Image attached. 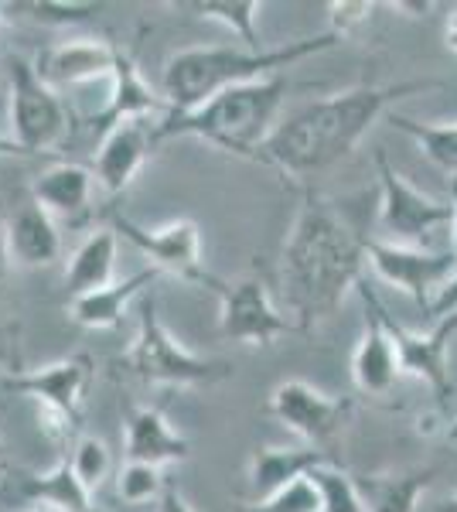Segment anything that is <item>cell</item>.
I'll return each instance as SVG.
<instances>
[{
    "label": "cell",
    "mask_w": 457,
    "mask_h": 512,
    "mask_svg": "<svg viewBox=\"0 0 457 512\" xmlns=\"http://www.w3.org/2000/svg\"><path fill=\"white\" fill-rule=\"evenodd\" d=\"M447 437H451V441H457V420H454L451 427H447Z\"/></svg>",
    "instance_id": "7bdbcfd3"
},
{
    "label": "cell",
    "mask_w": 457,
    "mask_h": 512,
    "mask_svg": "<svg viewBox=\"0 0 457 512\" xmlns=\"http://www.w3.org/2000/svg\"><path fill=\"white\" fill-rule=\"evenodd\" d=\"M359 294L365 301V328L352 352V379L355 390L365 396H386L400 379V355L389 338L386 325L379 318V297L369 291V284H359Z\"/></svg>",
    "instance_id": "5bb4252c"
},
{
    "label": "cell",
    "mask_w": 457,
    "mask_h": 512,
    "mask_svg": "<svg viewBox=\"0 0 457 512\" xmlns=\"http://www.w3.org/2000/svg\"><path fill=\"white\" fill-rule=\"evenodd\" d=\"M243 512H324V509H321V495L311 485V478H301V482L287 485L284 492L270 495V499L249 502Z\"/></svg>",
    "instance_id": "1f68e13d"
},
{
    "label": "cell",
    "mask_w": 457,
    "mask_h": 512,
    "mask_svg": "<svg viewBox=\"0 0 457 512\" xmlns=\"http://www.w3.org/2000/svg\"><path fill=\"white\" fill-rule=\"evenodd\" d=\"M35 202L52 216H76L93 198V171L82 164H55L35 181Z\"/></svg>",
    "instance_id": "603a6c76"
},
{
    "label": "cell",
    "mask_w": 457,
    "mask_h": 512,
    "mask_svg": "<svg viewBox=\"0 0 457 512\" xmlns=\"http://www.w3.org/2000/svg\"><path fill=\"white\" fill-rule=\"evenodd\" d=\"M168 7H174V11H191L202 21L222 24V28L243 41V48H249V52H267L260 45V31H256V18L263 11V4H256V0H181V4L174 0Z\"/></svg>",
    "instance_id": "d4e9b609"
},
{
    "label": "cell",
    "mask_w": 457,
    "mask_h": 512,
    "mask_svg": "<svg viewBox=\"0 0 457 512\" xmlns=\"http://www.w3.org/2000/svg\"><path fill=\"white\" fill-rule=\"evenodd\" d=\"M444 41H447V48H451V52L457 55V7H451V14H447Z\"/></svg>",
    "instance_id": "8d00e7d4"
},
{
    "label": "cell",
    "mask_w": 457,
    "mask_h": 512,
    "mask_svg": "<svg viewBox=\"0 0 457 512\" xmlns=\"http://www.w3.org/2000/svg\"><path fill=\"white\" fill-rule=\"evenodd\" d=\"M212 291L219 294V332L243 342L249 349H267L280 335L297 332V325L280 315L277 304L263 284V277H239V280H212Z\"/></svg>",
    "instance_id": "9c48e42d"
},
{
    "label": "cell",
    "mask_w": 457,
    "mask_h": 512,
    "mask_svg": "<svg viewBox=\"0 0 457 512\" xmlns=\"http://www.w3.org/2000/svg\"><path fill=\"white\" fill-rule=\"evenodd\" d=\"M365 260L376 274L393 284L396 291L420 304L430 315L437 294L444 291V284L457 274V256L454 253H430V250H413V246H389L382 239H369L365 243Z\"/></svg>",
    "instance_id": "7c38bea8"
},
{
    "label": "cell",
    "mask_w": 457,
    "mask_h": 512,
    "mask_svg": "<svg viewBox=\"0 0 457 512\" xmlns=\"http://www.w3.org/2000/svg\"><path fill=\"white\" fill-rule=\"evenodd\" d=\"M116 222V233H123V239L137 246L147 260L154 263V270H168V274L188 280V284H202V287H212L215 274L205 270V260H202V233H198V222L195 219H174V222H164L157 229H147V226H137L134 219L113 216Z\"/></svg>",
    "instance_id": "8fae6325"
},
{
    "label": "cell",
    "mask_w": 457,
    "mask_h": 512,
    "mask_svg": "<svg viewBox=\"0 0 457 512\" xmlns=\"http://www.w3.org/2000/svg\"><path fill=\"white\" fill-rule=\"evenodd\" d=\"M21 512H65V509L48 506V502H24V509H21Z\"/></svg>",
    "instance_id": "ab89813d"
},
{
    "label": "cell",
    "mask_w": 457,
    "mask_h": 512,
    "mask_svg": "<svg viewBox=\"0 0 457 512\" xmlns=\"http://www.w3.org/2000/svg\"><path fill=\"white\" fill-rule=\"evenodd\" d=\"M290 93V82L284 76H270L260 82H246L229 93L215 96L202 110L185 113V117H168L157 123V140L164 137H198L205 144H215L229 154L249 158L270 140L280 127L277 113Z\"/></svg>",
    "instance_id": "277c9868"
},
{
    "label": "cell",
    "mask_w": 457,
    "mask_h": 512,
    "mask_svg": "<svg viewBox=\"0 0 457 512\" xmlns=\"http://www.w3.org/2000/svg\"><path fill=\"white\" fill-rule=\"evenodd\" d=\"M154 277H157V270L151 267V270H140V274L127 277V280H116V284L103 287V291L72 297L69 318L82 328H93V332H106V328L123 325L130 301H134L144 287H151Z\"/></svg>",
    "instance_id": "44dd1931"
},
{
    "label": "cell",
    "mask_w": 457,
    "mask_h": 512,
    "mask_svg": "<svg viewBox=\"0 0 457 512\" xmlns=\"http://www.w3.org/2000/svg\"><path fill=\"white\" fill-rule=\"evenodd\" d=\"M69 465H72V472H76L82 489L89 495H96V489L106 482V475H110V448H106L99 437L82 434L79 441L72 444Z\"/></svg>",
    "instance_id": "f546056e"
},
{
    "label": "cell",
    "mask_w": 457,
    "mask_h": 512,
    "mask_svg": "<svg viewBox=\"0 0 457 512\" xmlns=\"http://www.w3.org/2000/svg\"><path fill=\"white\" fill-rule=\"evenodd\" d=\"M157 140V127L147 120H123L103 134L96 154V181L110 195H120L130 188V181L137 178V171L144 168L151 144Z\"/></svg>",
    "instance_id": "9a60e30c"
},
{
    "label": "cell",
    "mask_w": 457,
    "mask_h": 512,
    "mask_svg": "<svg viewBox=\"0 0 457 512\" xmlns=\"http://www.w3.org/2000/svg\"><path fill=\"white\" fill-rule=\"evenodd\" d=\"M123 366L151 386H215L232 376V366L226 359L195 355L174 338V332L157 315L154 297L140 311L137 338L123 355Z\"/></svg>",
    "instance_id": "5b68a950"
},
{
    "label": "cell",
    "mask_w": 457,
    "mask_h": 512,
    "mask_svg": "<svg viewBox=\"0 0 457 512\" xmlns=\"http://www.w3.org/2000/svg\"><path fill=\"white\" fill-rule=\"evenodd\" d=\"M21 11H28L41 24L62 28V24L89 21L93 14L103 11V4H93V0H35V4H21Z\"/></svg>",
    "instance_id": "4dcf8cb0"
},
{
    "label": "cell",
    "mask_w": 457,
    "mask_h": 512,
    "mask_svg": "<svg viewBox=\"0 0 457 512\" xmlns=\"http://www.w3.org/2000/svg\"><path fill=\"white\" fill-rule=\"evenodd\" d=\"M164 492H168V485H164L161 468H154V465H144V461H127V465L116 472V495H120L127 506L161 502Z\"/></svg>",
    "instance_id": "f1b7e54d"
},
{
    "label": "cell",
    "mask_w": 457,
    "mask_h": 512,
    "mask_svg": "<svg viewBox=\"0 0 457 512\" xmlns=\"http://www.w3.org/2000/svg\"><path fill=\"white\" fill-rule=\"evenodd\" d=\"M116 62H120V48L106 45L99 38H72L48 48L35 62V69L55 89V86H86V82L113 79Z\"/></svg>",
    "instance_id": "2e32d148"
},
{
    "label": "cell",
    "mask_w": 457,
    "mask_h": 512,
    "mask_svg": "<svg viewBox=\"0 0 457 512\" xmlns=\"http://www.w3.org/2000/svg\"><path fill=\"white\" fill-rule=\"evenodd\" d=\"M157 512H191L188 506V499L181 495L178 489H171L168 485V492L161 495V502H157Z\"/></svg>",
    "instance_id": "d590c367"
},
{
    "label": "cell",
    "mask_w": 457,
    "mask_h": 512,
    "mask_svg": "<svg viewBox=\"0 0 457 512\" xmlns=\"http://www.w3.org/2000/svg\"><path fill=\"white\" fill-rule=\"evenodd\" d=\"M7 76H11V140L18 144V151L41 154L55 147L69 127L62 99L38 76L35 62L21 55L7 62Z\"/></svg>",
    "instance_id": "ba28073f"
},
{
    "label": "cell",
    "mask_w": 457,
    "mask_h": 512,
    "mask_svg": "<svg viewBox=\"0 0 457 512\" xmlns=\"http://www.w3.org/2000/svg\"><path fill=\"white\" fill-rule=\"evenodd\" d=\"M93 512H96V509H93Z\"/></svg>",
    "instance_id": "bcb514c9"
},
{
    "label": "cell",
    "mask_w": 457,
    "mask_h": 512,
    "mask_svg": "<svg viewBox=\"0 0 457 512\" xmlns=\"http://www.w3.org/2000/svg\"><path fill=\"white\" fill-rule=\"evenodd\" d=\"M7 263H11V253H7V229L0 226V277H4Z\"/></svg>",
    "instance_id": "f35d334b"
},
{
    "label": "cell",
    "mask_w": 457,
    "mask_h": 512,
    "mask_svg": "<svg viewBox=\"0 0 457 512\" xmlns=\"http://www.w3.org/2000/svg\"><path fill=\"white\" fill-rule=\"evenodd\" d=\"M338 41H342V35L324 31L318 38L287 41V45L267 48V52H249V48H185V52H174L164 62L168 117H185V113L202 110L215 96L246 86V82L280 76V69L328 52Z\"/></svg>",
    "instance_id": "3957f363"
},
{
    "label": "cell",
    "mask_w": 457,
    "mask_h": 512,
    "mask_svg": "<svg viewBox=\"0 0 457 512\" xmlns=\"http://www.w3.org/2000/svg\"><path fill=\"white\" fill-rule=\"evenodd\" d=\"M440 89L437 79L389 82V86H355L338 96L318 99V103L297 110L270 134L267 144L253 154V161L270 164L290 178H307L331 168L359 147L369 127L382 117L389 103L413 93Z\"/></svg>",
    "instance_id": "7a4b0ae2"
},
{
    "label": "cell",
    "mask_w": 457,
    "mask_h": 512,
    "mask_svg": "<svg viewBox=\"0 0 457 512\" xmlns=\"http://www.w3.org/2000/svg\"><path fill=\"white\" fill-rule=\"evenodd\" d=\"M267 407L290 434H297L301 441L311 444V448L328 451L331 444L338 441V434L345 431L355 403L348 400V396L338 400V396L314 390L304 379H287V383L273 386Z\"/></svg>",
    "instance_id": "30bf717a"
},
{
    "label": "cell",
    "mask_w": 457,
    "mask_h": 512,
    "mask_svg": "<svg viewBox=\"0 0 457 512\" xmlns=\"http://www.w3.org/2000/svg\"><path fill=\"white\" fill-rule=\"evenodd\" d=\"M113 89H110V103L93 117V127L96 130H110L116 123L123 120H151L157 113L168 117V99L157 96L151 89V82L140 76L134 55L120 52V62H116V72H113Z\"/></svg>",
    "instance_id": "e0dca14e"
},
{
    "label": "cell",
    "mask_w": 457,
    "mask_h": 512,
    "mask_svg": "<svg viewBox=\"0 0 457 512\" xmlns=\"http://www.w3.org/2000/svg\"><path fill=\"white\" fill-rule=\"evenodd\" d=\"M113 270H116V229H96L72 253L69 270H65V287H69L72 297L103 291V287L116 284Z\"/></svg>",
    "instance_id": "7402d4cb"
},
{
    "label": "cell",
    "mask_w": 457,
    "mask_h": 512,
    "mask_svg": "<svg viewBox=\"0 0 457 512\" xmlns=\"http://www.w3.org/2000/svg\"><path fill=\"white\" fill-rule=\"evenodd\" d=\"M451 209H454V219H451V253L457 256V178H451Z\"/></svg>",
    "instance_id": "74e56055"
},
{
    "label": "cell",
    "mask_w": 457,
    "mask_h": 512,
    "mask_svg": "<svg viewBox=\"0 0 457 512\" xmlns=\"http://www.w3.org/2000/svg\"><path fill=\"white\" fill-rule=\"evenodd\" d=\"M21 499L24 502H48L65 512H93V495L79 485L76 472H72L69 458H62L52 472L45 475H28L21 482Z\"/></svg>",
    "instance_id": "484cf974"
},
{
    "label": "cell",
    "mask_w": 457,
    "mask_h": 512,
    "mask_svg": "<svg viewBox=\"0 0 457 512\" xmlns=\"http://www.w3.org/2000/svg\"><path fill=\"white\" fill-rule=\"evenodd\" d=\"M307 478H311V485L318 489L324 512H369V509H365L359 482H355L348 472H342L335 461L318 465Z\"/></svg>",
    "instance_id": "83f0119b"
},
{
    "label": "cell",
    "mask_w": 457,
    "mask_h": 512,
    "mask_svg": "<svg viewBox=\"0 0 457 512\" xmlns=\"http://www.w3.org/2000/svg\"><path fill=\"white\" fill-rule=\"evenodd\" d=\"M21 355H18V328L4 325L0 328V366H11L18 369Z\"/></svg>",
    "instance_id": "e575fe53"
},
{
    "label": "cell",
    "mask_w": 457,
    "mask_h": 512,
    "mask_svg": "<svg viewBox=\"0 0 457 512\" xmlns=\"http://www.w3.org/2000/svg\"><path fill=\"white\" fill-rule=\"evenodd\" d=\"M393 127L417 140L420 151L427 154L440 171L457 178V123H417L410 117H393Z\"/></svg>",
    "instance_id": "4316f807"
},
{
    "label": "cell",
    "mask_w": 457,
    "mask_h": 512,
    "mask_svg": "<svg viewBox=\"0 0 457 512\" xmlns=\"http://www.w3.org/2000/svg\"><path fill=\"white\" fill-rule=\"evenodd\" d=\"M434 468L423 472H400V475H369L359 482L365 509L369 512H417L420 499L434 482Z\"/></svg>",
    "instance_id": "cb8c5ba5"
},
{
    "label": "cell",
    "mask_w": 457,
    "mask_h": 512,
    "mask_svg": "<svg viewBox=\"0 0 457 512\" xmlns=\"http://www.w3.org/2000/svg\"><path fill=\"white\" fill-rule=\"evenodd\" d=\"M440 512H457V492L444 502V506H440Z\"/></svg>",
    "instance_id": "b9f144b4"
},
{
    "label": "cell",
    "mask_w": 457,
    "mask_h": 512,
    "mask_svg": "<svg viewBox=\"0 0 457 512\" xmlns=\"http://www.w3.org/2000/svg\"><path fill=\"white\" fill-rule=\"evenodd\" d=\"M191 444L188 437L171 431L168 417L157 407H130L127 410V461L164 468L188 461Z\"/></svg>",
    "instance_id": "d6986e66"
},
{
    "label": "cell",
    "mask_w": 457,
    "mask_h": 512,
    "mask_svg": "<svg viewBox=\"0 0 457 512\" xmlns=\"http://www.w3.org/2000/svg\"><path fill=\"white\" fill-rule=\"evenodd\" d=\"M7 253L18 267H52L62 256V236H58L52 212H45L38 202L24 205L7 222Z\"/></svg>",
    "instance_id": "ffe728a7"
},
{
    "label": "cell",
    "mask_w": 457,
    "mask_h": 512,
    "mask_svg": "<svg viewBox=\"0 0 457 512\" xmlns=\"http://www.w3.org/2000/svg\"><path fill=\"white\" fill-rule=\"evenodd\" d=\"M0 11H4V7H0ZM0 21H4V14H0Z\"/></svg>",
    "instance_id": "f6af8a7d"
},
{
    "label": "cell",
    "mask_w": 457,
    "mask_h": 512,
    "mask_svg": "<svg viewBox=\"0 0 457 512\" xmlns=\"http://www.w3.org/2000/svg\"><path fill=\"white\" fill-rule=\"evenodd\" d=\"M457 315V274L447 280L444 291L437 294L434 308H430V318L434 321H444V318H454Z\"/></svg>",
    "instance_id": "836d02e7"
},
{
    "label": "cell",
    "mask_w": 457,
    "mask_h": 512,
    "mask_svg": "<svg viewBox=\"0 0 457 512\" xmlns=\"http://www.w3.org/2000/svg\"><path fill=\"white\" fill-rule=\"evenodd\" d=\"M328 11H331V31L335 35H348L352 28H359L362 21H369L372 18V11H376V4H365V0H345V4H328Z\"/></svg>",
    "instance_id": "d6a6232c"
},
{
    "label": "cell",
    "mask_w": 457,
    "mask_h": 512,
    "mask_svg": "<svg viewBox=\"0 0 457 512\" xmlns=\"http://www.w3.org/2000/svg\"><path fill=\"white\" fill-rule=\"evenodd\" d=\"M379 171V233L382 243L389 246H413L423 250V239L434 229L451 226L454 209L451 202H437V198L423 195L413 188L400 171L389 164L386 154H376Z\"/></svg>",
    "instance_id": "52a82bcc"
},
{
    "label": "cell",
    "mask_w": 457,
    "mask_h": 512,
    "mask_svg": "<svg viewBox=\"0 0 457 512\" xmlns=\"http://www.w3.org/2000/svg\"><path fill=\"white\" fill-rule=\"evenodd\" d=\"M0 454H4V441H0Z\"/></svg>",
    "instance_id": "ee69618b"
},
{
    "label": "cell",
    "mask_w": 457,
    "mask_h": 512,
    "mask_svg": "<svg viewBox=\"0 0 457 512\" xmlns=\"http://www.w3.org/2000/svg\"><path fill=\"white\" fill-rule=\"evenodd\" d=\"M331 454L318 448H256L249 458V499L263 502L284 492L287 485L301 482L318 465H328Z\"/></svg>",
    "instance_id": "ac0fdd59"
},
{
    "label": "cell",
    "mask_w": 457,
    "mask_h": 512,
    "mask_svg": "<svg viewBox=\"0 0 457 512\" xmlns=\"http://www.w3.org/2000/svg\"><path fill=\"white\" fill-rule=\"evenodd\" d=\"M379 304V318L386 325L389 338L396 345V355H400V376H413L420 383H427L434 396L444 400L451 393V369H447V349H451V338L457 332V315L444 318L434 332H413V328L400 325L386 308Z\"/></svg>",
    "instance_id": "4fadbf2b"
},
{
    "label": "cell",
    "mask_w": 457,
    "mask_h": 512,
    "mask_svg": "<svg viewBox=\"0 0 457 512\" xmlns=\"http://www.w3.org/2000/svg\"><path fill=\"white\" fill-rule=\"evenodd\" d=\"M93 359L86 352H76L69 359H58L52 366L31 369V373L7 376L4 390L35 400L41 407V424L52 441H79L82 431V407H86V393L93 383Z\"/></svg>",
    "instance_id": "8992f818"
},
{
    "label": "cell",
    "mask_w": 457,
    "mask_h": 512,
    "mask_svg": "<svg viewBox=\"0 0 457 512\" xmlns=\"http://www.w3.org/2000/svg\"><path fill=\"white\" fill-rule=\"evenodd\" d=\"M365 243L369 239L355 236L321 195H304L280 260L284 301L297 318V332H311L318 321L331 318L345 294L362 284V267L369 263Z\"/></svg>",
    "instance_id": "6da1fadb"
},
{
    "label": "cell",
    "mask_w": 457,
    "mask_h": 512,
    "mask_svg": "<svg viewBox=\"0 0 457 512\" xmlns=\"http://www.w3.org/2000/svg\"><path fill=\"white\" fill-rule=\"evenodd\" d=\"M0 154H21L11 137H0Z\"/></svg>",
    "instance_id": "60d3db41"
}]
</instances>
